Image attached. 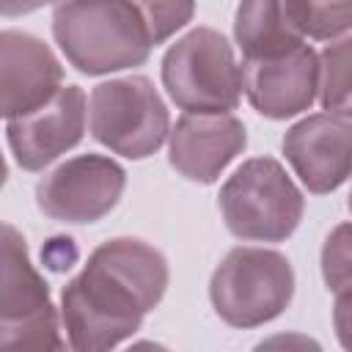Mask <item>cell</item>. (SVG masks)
Wrapping results in <instances>:
<instances>
[{"mask_svg": "<svg viewBox=\"0 0 352 352\" xmlns=\"http://www.w3.org/2000/svg\"><path fill=\"white\" fill-rule=\"evenodd\" d=\"M168 280V261L154 245L135 236L102 242L60 292L66 341L74 352H113L162 302Z\"/></svg>", "mask_w": 352, "mask_h": 352, "instance_id": "6da1fadb", "label": "cell"}, {"mask_svg": "<svg viewBox=\"0 0 352 352\" xmlns=\"http://www.w3.org/2000/svg\"><path fill=\"white\" fill-rule=\"evenodd\" d=\"M52 36L66 60L88 77L143 66L151 55V33L140 3H58Z\"/></svg>", "mask_w": 352, "mask_h": 352, "instance_id": "7a4b0ae2", "label": "cell"}, {"mask_svg": "<svg viewBox=\"0 0 352 352\" xmlns=\"http://www.w3.org/2000/svg\"><path fill=\"white\" fill-rule=\"evenodd\" d=\"M226 228L245 242L289 239L305 212V198L272 157L245 160L217 195Z\"/></svg>", "mask_w": 352, "mask_h": 352, "instance_id": "3957f363", "label": "cell"}, {"mask_svg": "<svg viewBox=\"0 0 352 352\" xmlns=\"http://www.w3.org/2000/svg\"><path fill=\"white\" fill-rule=\"evenodd\" d=\"M292 297L294 270L283 253L270 248H231L209 280L214 314L236 330H250L278 319Z\"/></svg>", "mask_w": 352, "mask_h": 352, "instance_id": "277c9868", "label": "cell"}, {"mask_svg": "<svg viewBox=\"0 0 352 352\" xmlns=\"http://www.w3.org/2000/svg\"><path fill=\"white\" fill-rule=\"evenodd\" d=\"M162 85L184 113H231L242 99L234 47L214 28H192L162 55Z\"/></svg>", "mask_w": 352, "mask_h": 352, "instance_id": "5b68a950", "label": "cell"}, {"mask_svg": "<svg viewBox=\"0 0 352 352\" xmlns=\"http://www.w3.org/2000/svg\"><path fill=\"white\" fill-rule=\"evenodd\" d=\"M88 129L113 154L146 160L170 138V116L154 82L129 74L104 80L91 91Z\"/></svg>", "mask_w": 352, "mask_h": 352, "instance_id": "8992f818", "label": "cell"}, {"mask_svg": "<svg viewBox=\"0 0 352 352\" xmlns=\"http://www.w3.org/2000/svg\"><path fill=\"white\" fill-rule=\"evenodd\" d=\"M126 187V170L104 154H77L44 173L36 184V206L60 223L88 226L116 209Z\"/></svg>", "mask_w": 352, "mask_h": 352, "instance_id": "52a82bcc", "label": "cell"}, {"mask_svg": "<svg viewBox=\"0 0 352 352\" xmlns=\"http://www.w3.org/2000/svg\"><path fill=\"white\" fill-rule=\"evenodd\" d=\"M60 330V314L50 300V286L30 264L25 236L3 226V280H0V349L28 344Z\"/></svg>", "mask_w": 352, "mask_h": 352, "instance_id": "ba28073f", "label": "cell"}, {"mask_svg": "<svg viewBox=\"0 0 352 352\" xmlns=\"http://www.w3.org/2000/svg\"><path fill=\"white\" fill-rule=\"evenodd\" d=\"M239 74L253 110L272 121L305 113L319 96V52L305 41L258 58H242Z\"/></svg>", "mask_w": 352, "mask_h": 352, "instance_id": "9c48e42d", "label": "cell"}, {"mask_svg": "<svg viewBox=\"0 0 352 352\" xmlns=\"http://www.w3.org/2000/svg\"><path fill=\"white\" fill-rule=\"evenodd\" d=\"M85 94L80 85H63L47 104L28 116L6 121V140L22 170H44L85 135Z\"/></svg>", "mask_w": 352, "mask_h": 352, "instance_id": "30bf717a", "label": "cell"}, {"mask_svg": "<svg viewBox=\"0 0 352 352\" xmlns=\"http://www.w3.org/2000/svg\"><path fill=\"white\" fill-rule=\"evenodd\" d=\"M286 162L314 195L338 190L352 176V121L314 113L292 124L280 143Z\"/></svg>", "mask_w": 352, "mask_h": 352, "instance_id": "8fae6325", "label": "cell"}, {"mask_svg": "<svg viewBox=\"0 0 352 352\" xmlns=\"http://www.w3.org/2000/svg\"><path fill=\"white\" fill-rule=\"evenodd\" d=\"M63 88V66L44 38L28 30L0 33V110L8 118L28 116Z\"/></svg>", "mask_w": 352, "mask_h": 352, "instance_id": "7c38bea8", "label": "cell"}, {"mask_svg": "<svg viewBox=\"0 0 352 352\" xmlns=\"http://www.w3.org/2000/svg\"><path fill=\"white\" fill-rule=\"evenodd\" d=\"M248 132L234 113H184L168 138V162L190 182L212 184L245 151Z\"/></svg>", "mask_w": 352, "mask_h": 352, "instance_id": "4fadbf2b", "label": "cell"}, {"mask_svg": "<svg viewBox=\"0 0 352 352\" xmlns=\"http://www.w3.org/2000/svg\"><path fill=\"white\" fill-rule=\"evenodd\" d=\"M234 41L242 58H258L305 41L289 22L283 3L278 0H250L239 3L234 11Z\"/></svg>", "mask_w": 352, "mask_h": 352, "instance_id": "5bb4252c", "label": "cell"}, {"mask_svg": "<svg viewBox=\"0 0 352 352\" xmlns=\"http://www.w3.org/2000/svg\"><path fill=\"white\" fill-rule=\"evenodd\" d=\"M319 104L324 113L352 121V36L330 41L319 52Z\"/></svg>", "mask_w": 352, "mask_h": 352, "instance_id": "9a60e30c", "label": "cell"}, {"mask_svg": "<svg viewBox=\"0 0 352 352\" xmlns=\"http://www.w3.org/2000/svg\"><path fill=\"white\" fill-rule=\"evenodd\" d=\"M283 11L302 38L330 41L344 33L352 36V3H314V0H286Z\"/></svg>", "mask_w": 352, "mask_h": 352, "instance_id": "2e32d148", "label": "cell"}, {"mask_svg": "<svg viewBox=\"0 0 352 352\" xmlns=\"http://www.w3.org/2000/svg\"><path fill=\"white\" fill-rule=\"evenodd\" d=\"M322 278L333 294L352 289V223H338L322 245Z\"/></svg>", "mask_w": 352, "mask_h": 352, "instance_id": "e0dca14e", "label": "cell"}, {"mask_svg": "<svg viewBox=\"0 0 352 352\" xmlns=\"http://www.w3.org/2000/svg\"><path fill=\"white\" fill-rule=\"evenodd\" d=\"M140 11H143V19L148 25L151 41L157 47L170 33H176L179 28H184L192 19L195 6L192 3H140Z\"/></svg>", "mask_w": 352, "mask_h": 352, "instance_id": "ac0fdd59", "label": "cell"}, {"mask_svg": "<svg viewBox=\"0 0 352 352\" xmlns=\"http://www.w3.org/2000/svg\"><path fill=\"white\" fill-rule=\"evenodd\" d=\"M253 352H324L314 336L305 333H275L253 346Z\"/></svg>", "mask_w": 352, "mask_h": 352, "instance_id": "d6986e66", "label": "cell"}, {"mask_svg": "<svg viewBox=\"0 0 352 352\" xmlns=\"http://www.w3.org/2000/svg\"><path fill=\"white\" fill-rule=\"evenodd\" d=\"M333 330L344 352H352V289L336 294L333 302Z\"/></svg>", "mask_w": 352, "mask_h": 352, "instance_id": "ffe728a7", "label": "cell"}, {"mask_svg": "<svg viewBox=\"0 0 352 352\" xmlns=\"http://www.w3.org/2000/svg\"><path fill=\"white\" fill-rule=\"evenodd\" d=\"M124 352H170L168 346L157 344V341H135L132 346H126Z\"/></svg>", "mask_w": 352, "mask_h": 352, "instance_id": "44dd1931", "label": "cell"}, {"mask_svg": "<svg viewBox=\"0 0 352 352\" xmlns=\"http://www.w3.org/2000/svg\"><path fill=\"white\" fill-rule=\"evenodd\" d=\"M50 352H74V349H72V344H66V341H63V344H58V346H55V349H50Z\"/></svg>", "mask_w": 352, "mask_h": 352, "instance_id": "7402d4cb", "label": "cell"}, {"mask_svg": "<svg viewBox=\"0 0 352 352\" xmlns=\"http://www.w3.org/2000/svg\"><path fill=\"white\" fill-rule=\"evenodd\" d=\"M349 212H352V192H349Z\"/></svg>", "mask_w": 352, "mask_h": 352, "instance_id": "603a6c76", "label": "cell"}]
</instances>
